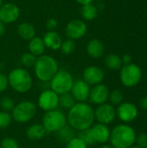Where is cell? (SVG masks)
I'll return each instance as SVG.
<instances>
[{"mask_svg": "<svg viewBox=\"0 0 147 148\" xmlns=\"http://www.w3.org/2000/svg\"><path fill=\"white\" fill-rule=\"evenodd\" d=\"M67 121L74 130L80 132L88 129L95 121L94 110L86 102H76L68 110Z\"/></svg>", "mask_w": 147, "mask_h": 148, "instance_id": "obj_1", "label": "cell"}, {"mask_svg": "<svg viewBox=\"0 0 147 148\" xmlns=\"http://www.w3.org/2000/svg\"><path fill=\"white\" fill-rule=\"evenodd\" d=\"M109 141L113 148H129L136 141V133L129 125L120 124L111 131Z\"/></svg>", "mask_w": 147, "mask_h": 148, "instance_id": "obj_2", "label": "cell"}, {"mask_svg": "<svg viewBox=\"0 0 147 148\" xmlns=\"http://www.w3.org/2000/svg\"><path fill=\"white\" fill-rule=\"evenodd\" d=\"M59 70L57 61L51 56L42 55L36 58L34 71L36 78L43 82H50Z\"/></svg>", "mask_w": 147, "mask_h": 148, "instance_id": "obj_3", "label": "cell"}, {"mask_svg": "<svg viewBox=\"0 0 147 148\" xmlns=\"http://www.w3.org/2000/svg\"><path fill=\"white\" fill-rule=\"evenodd\" d=\"M7 77L9 85L14 91L17 93L25 94L32 88V76L25 69L16 68L10 70Z\"/></svg>", "mask_w": 147, "mask_h": 148, "instance_id": "obj_4", "label": "cell"}, {"mask_svg": "<svg viewBox=\"0 0 147 148\" xmlns=\"http://www.w3.org/2000/svg\"><path fill=\"white\" fill-rule=\"evenodd\" d=\"M68 124L67 116L57 109L45 112L42 116V125L47 133H57L65 127Z\"/></svg>", "mask_w": 147, "mask_h": 148, "instance_id": "obj_5", "label": "cell"}, {"mask_svg": "<svg viewBox=\"0 0 147 148\" xmlns=\"http://www.w3.org/2000/svg\"><path fill=\"white\" fill-rule=\"evenodd\" d=\"M36 114V106L30 101H23L15 105L11 111V117L17 123H27L31 121Z\"/></svg>", "mask_w": 147, "mask_h": 148, "instance_id": "obj_6", "label": "cell"}, {"mask_svg": "<svg viewBox=\"0 0 147 148\" xmlns=\"http://www.w3.org/2000/svg\"><path fill=\"white\" fill-rule=\"evenodd\" d=\"M73 75L67 70H58L50 80V89L58 95L69 93L74 84Z\"/></svg>", "mask_w": 147, "mask_h": 148, "instance_id": "obj_7", "label": "cell"}, {"mask_svg": "<svg viewBox=\"0 0 147 148\" xmlns=\"http://www.w3.org/2000/svg\"><path fill=\"white\" fill-rule=\"evenodd\" d=\"M142 78V70L139 66L130 63L123 65L120 72V79L122 84L127 88H133L139 84Z\"/></svg>", "mask_w": 147, "mask_h": 148, "instance_id": "obj_8", "label": "cell"}, {"mask_svg": "<svg viewBox=\"0 0 147 148\" xmlns=\"http://www.w3.org/2000/svg\"><path fill=\"white\" fill-rule=\"evenodd\" d=\"M37 104L45 112L55 110L59 106V95L51 89L44 90L39 95Z\"/></svg>", "mask_w": 147, "mask_h": 148, "instance_id": "obj_9", "label": "cell"}, {"mask_svg": "<svg viewBox=\"0 0 147 148\" xmlns=\"http://www.w3.org/2000/svg\"><path fill=\"white\" fill-rule=\"evenodd\" d=\"M116 117V110L113 105L110 103H104L99 105L94 110V119L98 123L101 124H110Z\"/></svg>", "mask_w": 147, "mask_h": 148, "instance_id": "obj_10", "label": "cell"}, {"mask_svg": "<svg viewBox=\"0 0 147 148\" xmlns=\"http://www.w3.org/2000/svg\"><path fill=\"white\" fill-rule=\"evenodd\" d=\"M66 34L69 39L77 40L83 37L88 30L86 23L81 19H73L66 26Z\"/></svg>", "mask_w": 147, "mask_h": 148, "instance_id": "obj_11", "label": "cell"}, {"mask_svg": "<svg viewBox=\"0 0 147 148\" xmlns=\"http://www.w3.org/2000/svg\"><path fill=\"white\" fill-rule=\"evenodd\" d=\"M138 114L137 107L132 102H122L118 106L116 110V115L125 123L133 121L138 117Z\"/></svg>", "mask_w": 147, "mask_h": 148, "instance_id": "obj_12", "label": "cell"}, {"mask_svg": "<svg viewBox=\"0 0 147 148\" xmlns=\"http://www.w3.org/2000/svg\"><path fill=\"white\" fill-rule=\"evenodd\" d=\"M20 16L19 7L13 3H3L0 6V21L5 23H12Z\"/></svg>", "mask_w": 147, "mask_h": 148, "instance_id": "obj_13", "label": "cell"}, {"mask_svg": "<svg viewBox=\"0 0 147 148\" xmlns=\"http://www.w3.org/2000/svg\"><path fill=\"white\" fill-rule=\"evenodd\" d=\"M82 80L89 86H95L102 82L105 78L104 71L97 66H88L82 73Z\"/></svg>", "mask_w": 147, "mask_h": 148, "instance_id": "obj_14", "label": "cell"}, {"mask_svg": "<svg viewBox=\"0 0 147 148\" xmlns=\"http://www.w3.org/2000/svg\"><path fill=\"white\" fill-rule=\"evenodd\" d=\"M90 86L83 80H77L74 82L70 94L76 102H86L88 100L90 94Z\"/></svg>", "mask_w": 147, "mask_h": 148, "instance_id": "obj_15", "label": "cell"}, {"mask_svg": "<svg viewBox=\"0 0 147 148\" xmlns=\"http://www.w3.org/2000/svg\"><path fill=\"white\" fill-rule=\"evenodd\" d=\"M109 89L108 88L102 83L97 84L94 86L90 89V94L88 100L94 105H101L106 103L108 101L109 96Z\"/></svg>", "mask_w": 147, "mask_h": 148, "instance_id": "obj_16", "label": "cell"}, {"mask_svg": "<svg viewBox=\"0 0 147 148\" xmlns=\"http://www.w3.org/2000/svg\"><path fill=\"white\" fill-rule=\"evenodd\" d=\"M90 131L95 143L106 144L107 141H109L111 131L107 125L97 123L90 127Z\"/></svg>", "mask_w": 147, "mask_h": 148, "instance_id": "obj_17", "label": "cell"}, {"mask_svg": "<svg viewBox=\"0 0 147 148\" xmlns=\"http://www.w3.org/2000/svg\"><path fill=\"white\" fill-rule=\"evenodd\" d=\"M42 40L45 47L51 50L60 49L62 43V39L61 36L55 30H49L48 32H46L43 36Z\"/></svg>", "mask_w": 147, "mask_h": 148, "instance_id": "obj_18", "label": "cell"}, {"mask_svg": "<svg viewBox=\"0 0 147 148\" xmlns=\"http://www.w3.org/2000/svg\"><path fill=\"white\" fill-rule=\"evenodd\" d=\"M105 52V47L102 42L99 39H92L87 44V53L88 55L94 58H101Z\"/></svg>", "mask_w": 147, "mask_h": 148, "instance_id": "obj_19", "label": "cell"}, {"mask_svg": "<svg viewBox=\"0 0 147 148\" xmlns=\"http://www.w3.org/2000/svg\"><path fill=\"white\" fill-rule=\"evenodd\" d=\"M28 49H29V53H31L35 56L38 57V56L43 55L46 47H45L42 38H41L39 36H35L34 38H32L31 40L29 41Z\"/></svg>", "mask_w": 147, "mask_h": 148, "instance_id": "obj_20", "label": "cell"}, {"mask_svg": "<svg viewBox=\"0 0 147 148\" xmlns=\"http://www.w3.org/2000/svg\"><path fill=\"white\" fill-rule=\"evenodd\" d=\"M46 134L47 131L45 130L43 126L38 123L30 125L26 131L27 137L31 140H39L42 139L46 135Z\"/></svg>", "mask_w": 147, "mask_h": 148, "instance_id": "obj_21", "label": "cell"}, {"mask_svg": "<svg viewBox=\"0 0 147 148\" xmlns=\"http://www.w3.org/2000/svg\"><path fill=\"white\" fill-rule=\"evenodd\" d=\"M17 34L22 39L29 41L36 36V29L29 23H22L17 27Z\"/></svg>", "mask_w": 147, "mask_h": 148, "instance_id": "obj_22", "label": "cell"}, {"mask_svg": "<svg viewBox=\"0 0 147 148\" xmlns=\"http://www.w3.org/2000/svg\"><path fill=\"white\" fill-rule=\"evenodd\" d=\"M81 15L82 18L86 21H93L98 16V9L97 7L92 3L82 5L81 9Z\"/></svg>", "mask_w": 147, "mask_h": 148, "instance_id": "obj_23", "label": "cell"}, {"mask_svg": "<svg viewBox=\"0 0 147 148\" xmlns=\"http://www.w3.org/2000/svg\"><path fill=\"white\" fill-rule=\"evenodd\" d=\"M106 67L111 70H118L122 67V60L121 57L117 54H110L105 59Z\"/></svg>", "mask_w": 147, "mask_h": 148, "instance_id": "obj_24", "label": "cell"}, {"mask_svg": "<svg viewBox=\"0 0 147 148\" xmlns=\"http://www.w3.org/2000/svg\"><path fill=\"white\" fill-rule=\"evenodd\" d=\"M56 134H57L58 140L62 142H65L66 144L71 139L75 137V130L71 127H68V126H66L65 127H63L62 130H60Z\"/></svg>", "mask_w": 147, "mask_h": 148, "instance_id": "obj_25", "label": "cell"}, {"mask_svg": "<svg viewBox=\"0 0 147 148\" xmlns=\"http://www.w3.org/2000/svg\"><path fill=\"white\" fill-rule=\"evenodd\" d=\"M75 103H76V101H75V99L72 96V95L70 94V92L59 95V106L64 109L69 110Z\"/></svg>", "mask_w": 147, "mask_h": 148, "instance_id": "obj_26", "label": "cell"}, {"mask_svg": "<svg viewBox=\"0 0 147 148\" xmlns=\"http://www.w3.org/2000/svg\"><path fill=\"white\" fill-rule=\"evenodd\" d=\"M75 48H76V45H75V42L74 40L72 39H67L65 41H62V46L60 48L62 53L65 56H70L72 55L75 50Z\"/></svg>", "mask_w": 147, "mask_h": 148, "instance_id": "obj_27", "label": "cell"}, {"mask_svg": "<svg viewBox=\"0 0 147 148\" xmlns=\"http://www.w3.org/2000/svg\"><path fill=\"white\" fill-rule=\"evenodd\" d=\"M123 100H124V95L120 90L115 89L109 93L108 101H110V104L113 105V107L119 106L120 104H121L123 102Z\"/></svg>", "mask_w": 147, "mask_h": 148, "instance_id": "obj_28", "label": "cell"}, {"mask_svg": "<svg viewBox=\"0 0 147 148\" xmlns=\"http://www.w3.org/2000/svg\"><path fill=\"white\" fill-rule=\"evenodd\" d=\"M15 102L12 98L9 96H4L1 99L0 101V108H2V111L4 112H11L15 107Z\"/></svg>", "mask_w": 147, "mask_h": 148, "instance_id": "obj_29", "label": "cell"}, {"mask_svg": "<svg viewBox=\"0 0 147 148\" xmlns=\"http://www.w3.org/2000/svg\"><path fill=\"white\" fill-rule=\"evenodd\" d=\"M36 56H35L34 55H32L29 52H26L24 53L22 57H21V62L22 64L26 67V68H31L34 67L36 61Z\"/></svg>", "mask_w": 147, "mask_h": 148, "instance_id": "obj_30", "label": "cell"}, {"mask_svg": "<svg viewBox=\"0 0 147 148\" xmlns=\"http://www.w3.org/2000/svg\"><path fill=\"white\" fill-rule=\"evenodd\" d=\"M12 121L11 114L8 112L0 111V129L7 128Z\"/></svg>", "mask_w": 147, "mask_h": 148, "instance_id": "obj_31", "label": "cell"}, {"mask_svg": "<svg viewBox=\"0 0 147 148\" xmlns=\"http://www.w3.org/2000/svg\"><path fill=\"white\" fill-rule=\"evenodd\" d=\"M78 137L81 138L88 146L95 144V141H94V139H93V136H92L90 128L86 129V130L80 131V132H79V134H78Z\"/></svg>", "mask_w": 147, "mask_h": 148, "instance_id": "obj_32", "label": "cell"}, {"mask_svg": "<svg viewBox=\"0 0 147 148\" xmlns=\"http://www.w3.org/2000/svg\"><path fill=\"white\" fill-rule=\"evenodd\" d=\"M67 148H88V145L81 138L76 136L67 143Z\"/></svg>", "mask_w": 147, "mask_h": 148, "instance_id": "obj_33", "label": "cell"}, {"mask_svg": "<svg viewBox=\"0 0 147 148\" xmlns=\"http://www.w3.org/2000/svg\"><path fill=\"white\" fill-rule=\"evenodd\" d=\"M0 147L1 148H19V145L15 139L10 137H6L2 140L0 143Z\"/></svg>", "mask_w": 147, "mask_h": 148, "instance_id": "obj_34", "label": "cell"}, {"mask_svg": "<svg viewBox=\"0 0 147 148\" xmlns=\"http://www.w3.org/2000/svg\"><path fill=\"white\" fill-rule=\"evenodd\" d=\"M137 147L139 148H147V134L142 133L136 137Z\"/></svg>", "mask_w": 147, "mask_h": 148, "instance_id": "obj_35", "label": "cell"}, {"mask_svg": "<svg viewBox=\"0 0 147 148\" xmlns=\"http://www.w3.org/2000/svg\"><path fill=\"white\" fill-rule=\"evenodd\" d=\"M8 85H9L8 77L5 75L0 73V93L6 90V88H8Z\"/></svg>", "mask_w": 147, "mask_h": 148, "instance_id": "obj_36", "label": "cell"}, {"mask_svg": "<svg viewBox=\"0 0 147 148\" xmlns=\"http://www.w3.org/2000/svg\"><path fill=\"white\" fill-rule=\"evenodd\" d=\"M58 25V22L55 18L50 17L47 20L46 22V27L49 30H54Z\"/></svg>", "mask_w": 147, "mask_h": 148, "instance_id": "obj_37", "label": "cell"}, {"mask_svg": "<svg viewBox=\"0 0 147 148\" xmlns=\"http://www.w3.org/2000/svg\"><path fill=\"white\" fill-rule=\"evenodd\" d=\"M121 60H122V63L124 65H126V64H130L132 63V56L129 55V54H126L124 55L122 57H121Z\"/></svg>", "mask_w": 147, "mask_h": 148, "instance_id": "obj_38", "label": "cell"}, {"mask_svg": "<svg viewBox=\"0 0 147 148\" xmlns=\"http://www.w3.org/2000/svg\"><path fill=\"white\" fill-rule=\"evenodd\" d=\"M139 106L141 107L142 109L147 110V96H145V97H143V98L140 99Z\"/></svg>", "mask_w": 147, "mask_h": 148, "instance_id": "obj_39", "label": "cell"}, {"mask_svg": "<svg viewBox=\"0 0 147 148\" xmlns=\"http://www.w3.org/2000/svg\"><path fill=\"white\" fill-rule=\"evenodd\" d=\"M79 4H81V6L82 5H86V4H89V3H92L94 0H75Z\"/></svg>", "mask_w": 147, "mask_h": 148, "instance_id": "obj_40", "label": "cell"}, {"mask_svg": "<svg viewBox=\"0 0 147 148\" xmlns=\"http://www.w3.org/2000/svg\"><path fill=\"white\" fill-rule=\"evenodd\" d=\"M5 33V25L3 22L0 21V37L3 36Z\"/></svg>", "mask_w": 147, "mask_h": 148, "instance_id": "obj_41", "label": "cell"}, {"mask_svg": "<svg viewBox=\"0 0 147 148\" xmlns=\"http://www.w3.org/2000/svg\"><path fill=\"white\" fill-rule=\"evenodd\" d=\"M101 148H113L112 146H109V145H104V146H102Z\"/></svg>", "mask_w": 147, "mask_h": 148, "instance_id": "obj_42", "label": "cell"}, {"mask_svg": "<svg viewBox=\"0 0 147 148\" xmlns=\"http://www.w3.org/2000/svg\"><path fill=\"white\" fill-rule=\"evenodd\" d=\"M129 148H139V147H137V146H132V147H130Z\"/></svg>", "mask_w": 147, "mask_h": 148, "instance_id": "obj_43", "label": "cell"}, {"mask_svg": "<svg viewBox=\"0 0 147 148\" xmlns=\"http://www.w3.org/2000/svg\"><path fill=\"white\" fill-rule=\"evenodd\" d=\"M3 4V0H0V6Z\"/></svg>", "mask_w": 147, "mask_h": 148, "instance_id": "obj_44", "label": "cell"}]
</instances>
